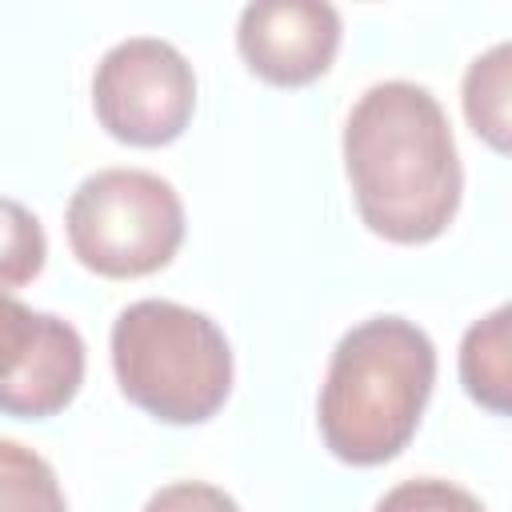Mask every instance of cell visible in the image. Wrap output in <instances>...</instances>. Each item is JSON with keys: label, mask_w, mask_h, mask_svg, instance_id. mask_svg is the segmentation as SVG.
Returning a JSON list of instances; mask_svg holds the SVG:
<instances>
[{"label": "cell", "mask_w": 512, "mask_h": 512, "mask_svg": "<svg viewBox=\"0 0 512 512\" xmlns=\"http://www.w3.org/2000/svg\"><path fill=\"white\" fill-rule=\"evenodd\" d=\"M84 384V336L56 312H36L0 292V412L48 420Z\"/></svg>", "instance_id": "8992f818"}, {"label": "cell", "mask_w": 512, "mask_h": 512, "mask_svg": "<svg viewBox=\"0 0 512 512\" xmlns=\"http://www.w3.org/2000/svg\"><path fill=\"white\" fill-rule=\"evenodd\" d=\"M436 384V348L404 316H372L340 336L320 388V436L352 468L408 448Z\"/></svg>", "instance_id": "7a4b0ae2"}, {"label": "cell", "mask_w": 512, "mask_h": 512, "mask_svg": "<svg viewBox=\"0 0 512 512\" xmlns=\"http://www.w3.org/2000/svg\"><path fill=\"white\" fill-rule=\"evenodd\" d=\"M112 372L128 404L160 424H204L232 392L220 324L176 300H136L112 320Z\"/></svg>", "instance_id": "3957f363"}, {"label": "cell", "mask_w": 512, "mask_h": 512, "mask_svg": "<svg viewBox=\"0 0 512 512\" xmlns=\"http://www.w3.org/2000/svg\"><path fill=\"white\" fill-rule=\"evenodd\" d=\"M140 512H240V504L224 488H216V484L176 480V484L156 488Z\"/></svg>", "instance_id": "4fadbf2b"}, {"label": "cell", "mask_w": 512, "mask_h": 512, "mask_svg": "<svg viewBox=\"0 0 512 512\" xmlns=\"http://www.w3.org/2000/svg\"><path fill=\"white\" fill-rule=\"evenodd\" d=\"M344 172L368 232L436 240L460 208L464 168L440 100L412 80L372 84L344 120Z\"/></svg>", "instance_id": "6da1fadb"}, {"label": "cell", "mask_w": 512, "mask_h": 512, "mask_svg": "<svg viewBox=\"0 0 512 512\" xmlns=\"http://www.w3.org/2000/svg\"><path fill=\"white\" fill-rule=\"evenodd\" d=\"M100 128L132 148H164L184 136L196 112V76L184 52L160 36L112 44L92 76Z\"/></svg>", "instance_id": "5b68a950"}, {"label": "cell", "mask_w": 512, "mask_h": 512, "mask_svg": "<svg viewBox=\"0 0 512 512\" xmlns=\"http://www.w3.org/2000/svg\"><path fill=\"white\" fill-rule=\"evenodd\" d=\"M48 260V236L40 220L12 196H0V292L32 284Z\"/></svg>", "instance_id": "8fae6325"}, {"label": "cell", "mask_w": 512, "mask_h": 512, "mask_svg": "<svg viewBox=\"0 0 512 512\" xmlns=\"http://www.w3.org/2000/svg\"><path fill=\"white\" fill-rule=\"evenodd\" d=\"M0 512H68L52 464L16 440H0Z\"/></svg>", "instance_id": "30bf717a"}, {"label": "cell", "mask_w": 512, "mask_h": 512, "mask_svg": "<svg viewBox=\"0 0 512 512\" xmlns=\"http://www.w3.org/2000/svg\"><path fill=\"white\" fill-rule=\"evenodd\" d=\"M508 92H512V44L500 40L488 52H480L468 72H464V116L472 124V132L492 148V152H508L512 144V120H508Z\"/></svg>", "instance_id": "9c48e42d"}, {"label": "cell", "mask_w": 512, "mask_h": 512, "mask_svg": "<svg viewBox=\"0 0 512 512\" xmlns=\"http://www.w3.org/2000/svg\"><path fill=\"white\" fill-rule=\"evenodd\" d=\"M340 12L324 0H256L236 20V48L272 88L320 80L340 52Z\"/></svg>", "instance_id": "52a82bcc"}, {"label": "cell", "mask_w": 512, "mask_h": 512, "mask_svg": "<svg viewBox=\"0 0 512 512\" xmlns=\"http://www.w3.org/2000/svg\"><path fill=\"white\" fill-rule=\"evenodd\" d=\"M512 308L500 304L480 316L460 340V384L464 392L488 408L492 416H508L512 408Z\"/></svg>", "instance_id": "ba28073f"}, {"label": "cell", "mask_w": 512, "mask_h": 512, "mask_svg": "<svg viewBox=\"0 0 512 512\" xmlns=\"http://www.w3.org/2000/svg\"><path fill=\"white\" fill-rule=\"evenodd\" d=\"M64 232L72 256L108 280L152 276L184 244L180 192L148 168H100L68 200Z\"/></svg>", "instance_id": "277c9868"}, {"label": "cell", "mask_w": 512, "mask_h": 512, "mask_svg": "<svg viewBox=\"0 0 512 512\" xmlns=\"http://www.w3.org/2000/svg\"><path fill=\"white\" fill-rule=\"evenodd\" d=\"M376 512H488L468 488L440 480V476H416L400 480L376 500Z\"/></svg>", "instance_id": "7c38bea8"}]
</instances>
